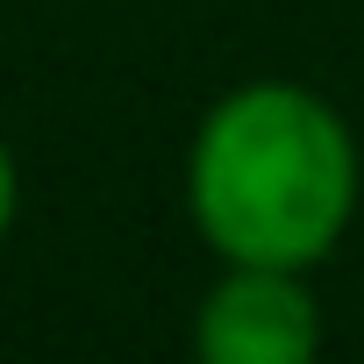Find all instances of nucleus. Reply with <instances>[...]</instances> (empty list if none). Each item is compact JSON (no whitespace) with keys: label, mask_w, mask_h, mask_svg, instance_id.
Here are the masks:
<instances>
[{"label":"nucleus","mask_w":364,"mask_h":364,"mask_svg":"<svg viewBox=\"0 0 364 364\" xmlns=\"http://www.w3.org/2000/svg\"><path fill=\"white\" fill-rule=\"evenodd\" d=\"M321 293L286 264H222L193 307V364H321Z\"/></svg>","instance_id":"obj_2"},{"label":"nucleus","mask_w":364,"mask_h":364,"mask_svg":"<svg viewBox=\"0 0 364 364\" xmlns=\"http://www.w3.org/2000/svg\"><path fill=\"white\" fill-rule=\"evenodd\" d=\"M15 222H22V164H15V150H8V136H0V250H8V236H15Z\"/></svg>","instance_id":"obj_3"},{"label":"nucleus","mask_w":364,"mask_h":364,"mask_svg":"<svg viewBox=\"0 0 364 364\" xmlns=\"http://www.w3.org/2000/svg\"><path fill=\"white\" fill-rule=\"evenodd\" d=\"M178 193L215 264L314 272L357 222L364 150L350 114L321 86L243 79L200 107Z\"/></svg>","instance_id":"obj_1"}]
</instances>
